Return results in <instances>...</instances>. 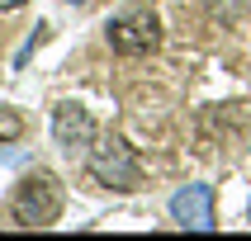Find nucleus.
Instances as JSON below:
<instances>
[{
  "label": "nucleus",
  "instance_id": "7ed1b4c3",
  "mask_svg": "<svg viewBox=\"0 0 251 241\" xmlns=\"http://www.w3.org/2000/svg\"><path fill=\"white\" fill-rule=\"evenodd\" d=\"M104 38H109V47L119 57H147V52H156V43H161V19L138 5V10L114 14L109 24H104Z\"/></svg>",
  "mask_w": 251,
  "mask_h": 241
},
{
  "label": "nucleus",
  "instance_id": "f03ea898",
  "mask_svg": "<svg viewBox=\"0 0 251 241\" xmlns=\"http://www.w3.org/2000/svg\"><path fill=\"white\" fill-rule=\"evenodd\" d=\"M62 184H57V175H48V170H28L24 180H19V189H14L10 198V213L14 222L28 227V232H38V227H52L57 218H62Z\"/></svg>",
  "mask_w": 251,
  "mask_h": 241
},
{
  "label": "nucleus",
  "instance_id": "f257e3e1",
  "mask_svg": "<svg viewBox=\"0 0 251 241\" xmlns=\"http://www.w3.org/2000/svg\"><path fill=\"white\" fill-rule=\"evenodd\" d=\"M85 170H90V180L104 184V189H138L142 184V161L138 152L128 147L124 137H114V132H104V137L90 142V152H85Z\"/></svg>",
  "mask_w": 251,
  "mask_h": 241
},
{
  "label": "nucleus",
  "instance_id": "423d86ee",
  "mask_svg": "<svg viewBox=\"0 0 251 241\" xmlns=\"http://www.w3.org/2000/svg\"><path fill=\"white\" fill-rule=\"evenodd\" d=\"M24 132V118L19 113H0V137H19Z\"/></svg>",
  "mask_w": 251,
  "mask_h": 241
},
{
  "label": "nucleus",
  "instance_id": "0eeeda50",
  "mask_svg": "<svg viewBox=\"0 0 251 241\" xmlns=\"http://www.w3.org/2000/svg\"><path fill=\"white\" fill-rule=\"evenodd\" d=\"M19 5H24V0H0V10H19Z\"/></svg>",
  "mask_w": 251,
  "mask_h": 241
},
{
  "label": "nucleus",
  "instance_id": "39448f33",
  "mask_svg": "<svg viewBox=\"0 0 251 241\" xmlns=\"http://www.w3.org/2000/svg\"><path fill=\"white\" fill-rule=\"evenodd\" d=\"M171 218L180 227H195V232H213V189L209 184H185L180 194L171 198Z\"/></svg>",
  "mask_w": 251,
  "mask_h": 241
},
{
  "label": "nucleus",
  "instance_id": "6e6552de",
  "mask_svg": "<svg viewBox=\"0 0 251 241\" xmlns=\"http://www.w3.org/2000/svg\"><path fill=\"white\" fill-rule=\"evenodd\" d=\"M71 5H85V0H71Z\"/></svg>",
  "mask_w": 251,
  "mask_h": 241
},
{
  "label": "nucleus",
  "instance_id": "20e7f679",
  "mask_svg": "<svg viewBox=\"0 0 251 241\" xmlns=\"http://www.w3.org/2000/svg\"><path fill=\"white\" fill-rule=\"evenodd\" d=\"M52 137H57V147H62L67 156H85L100 132H95V118H90L76 99H62V104L52 109Z\"/></svg>",
  "mask_w": 251,
  "mask_h": 241
}]
</instances>
